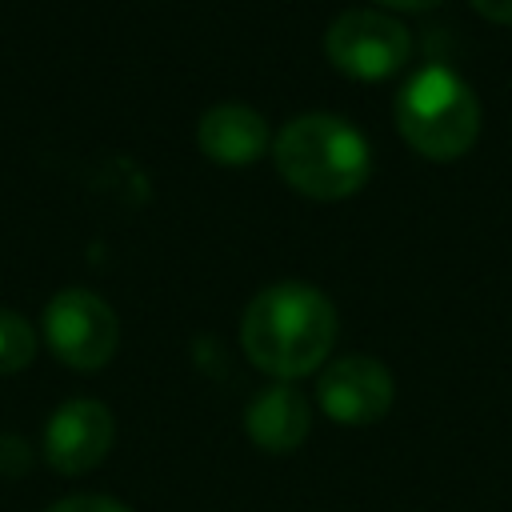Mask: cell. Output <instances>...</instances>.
I'll return each instance as SVG.
<instances>
[{
	"label": "cell",
	"instance_id": "cell-11",
	"mask_svg": "<svg viewBox=\"0 0 512 512\" xmlns=\"http://www.w3.org/2000/svg\"><path fill=\"white\" fill-rule=\"evenodd\" d=\"M48 512H132V508H124V504L112 500V496L80 492V496H64V500H56Z\"/></svg>",
	"mask_w": 512,
	"mask_h": 512
},
{
	"label": "cell",
	"instance_id": "cell-12",
	"mask_svg": "<svg viewBox=\"0 0 512 512\" xmlns=\"http://www.w3.org/2000/svg\"><path fill=\"white\" fill-rule=\"evenodd\" d=\"M468 4L492 24H512V0H468Z\"/></svg>",
	"mask_w": 512,
	"mask_h": 512
},
{
	"label": "cell",
	"instance_id": "cell-10",
	"mask_svg": "<svg viewBox=\"0 0 512 512\" xmlns=\"http://www.w3.org/2000/svg\"><path fill=\"white\" fill-rule=\"evenodd\" d=\"M32 356H36V332H32V324L20 312L0 308V376L28 368Z\"/></svg>",
	"mask_w": 512,
	"mask_h": 512
},
{
	"label": "cell",
	"instance_id": "cell-5",
	"mask_svg": "<svg viewBox=\"0 0 512 512\" xmlns=\"http://www.w3.org/2000/svg\"><path fill=\"white\" fill-rule=\"evenodd\" d=\"M44 336L56 360H64L76 372H96L116 356L120 320L96 292L60 288L44 308Z\"/></svg>",
	"mask_w": 512,
	"mask_h": 512
},
{
	"label": "cell",
	"instance_id": "cell-2",
	"mask_svg": "<svg viewBox=\"0 0 512 512\" xmlns=\"http://www.w3.org/2000/svg\"><path fill=\"white\" fill-rule=\"evenodd\" d=\"M272 164L280 180L300 196L344 200L368 184L372 148L356 132V124L328 112H304L276 132Z\"/></svg>",
	"mask_w": 512,
	"mask_h": 512
},
{
	"label": "cell",
	"instance_id": "cell-6",
	"mask_svg": "<svg viewBox=\"0 0 512 512\" xmlns=\"http://www.w3.org/2000/svg\"><path fill=\"white\" fill-rule=\"evenodd\" d=\"M392 396H396L392 372L376 356H364V352H348V356L328 360L320 368V380H316L320 412L336 424H348V428L376 424L392 408Z\"/></svg>",
	"mask_w": 512,
	"mask_h": 512
},
{
	"label": "cell",
	"instance_id": "cell-1",
	"mask_svg": "<svg viewBox=\"0 0 512 512\" xmlns=\"http://www.w3.org/2000/svg\"><path fill=\"white\" fill-rule=\"evenodd\" d=\"M240 344L264 376L292 384L324 368L336 344V308L316 284H268L248 300L240 316Z\"/></svg>",
	"mask_w": 512,
	"mask_h": 512
},
{
	"label": "cell",
	"instance_id": "cell-4",
	"mask_svg": "<svg viewBox=\"0 0 512 512\" xmlns=\"http://www.w3.org/2000/svg\"><path fill=\"white\" fill-rule=\"evenodd\" d=\"M324 52L336 72L352 80H384L396 76L412 56L408 28L376 8H348L324 32Z\"/></svg>",
	"mask_w": 512,
	"mask_h": 512
},
{
	"label": "cell",
	"instance_id": "cell-9",
	"mask_svg": "<svg viewBox=\"0 0 512 512\" xmlns=\"http://www.w3.org/2000/svg\"><path fill=\"white\" fill-rule=\"evenodd\" d=\"M196 144L212 164L244 168L268 148V124L248 104H216L200 116Z\"/></svg>",
	"mask_w": 512,
	"mask_h": 512
},
{
	"label": "cell",
	"instance_id": "cell-7",
	"mask_svg": "<svg viewBox=\"0 0 512 512\" xmlns=\"http://www.w3.org/2000/svg\"><path fill=\"white\" fill-rule=\"evenodd\" d=\"M112 440H116V420L108 404L92 396L64 400L44 424V456L60 476L92 472L108 456Z\"/></svg>",
	"mask_w": 512,
	"mask_h": 512
},
{
	"label": "cell",
	"instance_id": "cell-3",
	"mask_svg": "<svg viewBox=\"0 0 512 512\" xmlns=\"http://www.w3.org/2000/svg\"><path fill=\"white\" fill-rule=\"evenodd\" d=\"M396 128L412 152L448 164L460 160L480 136L476 92L444 64L416 68L396 96Z\"/></svg>",
	"mask_w": 512,
	"mask_h": 512
},
{
	"label": "cell",
	"instance_id": "cell-13",
	"mask_svg": "<svg viewBox=\"0 0 512 512\" xmlns=\"http://www.w3.org/2000/svg\"><path fill=\"white\" fill-rule=\"evenodd\" d=\"M384 8H396V12H428V8H436V4H444V0H380Z\"/></svg>",
	"mask_w": 512,
	"mask_h": 512
},
{
	"label": "cell",
	"instance_id": "cell-8",
	"mask_svg": "<svg viewBox=\"0 0 512 512\" xmlns=\"http://www.w3.org/2000/svg\"><path fill=\"white\" fill-rule=\"evenodd\" d=\"M244 432L264 452H292L312 432V404L296 384H268L244 408Z\"/></svg>",
	"mask_w": 512,
	"mask_h": 512
}]
</instances>
